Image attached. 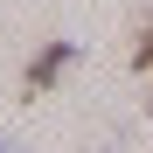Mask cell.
<instances>
[{"label": "cell", "mask_w": 153, "mask_h": 153, "mask_svg": "<svg viewBox=\"0 0 153 153\" xmlns=\"http://www.w3.org/2000/svg\"><path fill=\"white\" fill-rule=\"evenodd\" d=\"M70 63H76V42H70V35H63V42H42L35 56H28V70H21V91H28V97H42V91L56 84Z\"/></svg>", "instance_id": "cell-1"}, {"label": "cell", "mask_w": 153, "mask_h": 153, "mask_svg": "<svg viewBox=\"0 0 153 153\" xmlns=\"http://www.w3.org/2000/svg\"><path fill=\"white\" fill-rule=\"evenodd\" d=\"M132 70H153V14H146V28H139V42H132Z\"/></svg>", "instance_id": "cell-2"}, {"label": "cell", "mask_w": 153, "mask_h": 153, "mask_svg": "<svg viewBox=\"0 0 153 153\" xmlns=\"http://www.w3.org/2000/svg\"><path fill=\"white\" fill-rule=\"evenodd\" d=\"M0 153H14V146H0Z\"/></svg>", "instance_id": "cell-3"}]
</instances>
